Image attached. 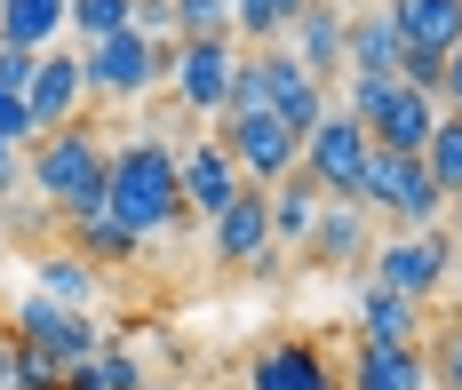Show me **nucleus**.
<instances>
[{"label": "nucleus", "mask_w": 462, "mask_h": 390, "mask_svg": "<svg viewBox=\"0 0 462 390\" xmlns=\"http://www.w3.org/2000/svg\"><path fill=\"white\" fill-rule=\"evenodd\" d=\"M343 104L374 128V144H383V151H422V144H430V128H439V112H447L430 88H407L399 72H351V96H343Z\"/></svg>", "instance_id": "7ed1b4c3"}, {"label": "nucleus", "mask_w": 462, "mask_h": 390, "mask_svg": "<svg viewBox=\"0 0 462 390\" xmlns=\"http://www.w3.org/2000/svg\"><path fill=\"white\" fill-rule=\"evenodd\" d=\"M208 255H216V263H231V271H272V255H279L272 184H247V192H239L224 215L208 223Z\"/></svg>", "instance_id": "1a4fd4ad"}, {"label": "nucleus", "mask_w": 462, "mask_h": 390, "mask_svg": "<svg viewBox=\"0 0 462 390\" xmlns=\"http://www.w3.org/2000/svg\"><path fill=\"white\" fill-rule=\"evenodd\" d=\"M128 24H136L143 41H160V49H176V41H184V24H176V0H136V16H128Z\"/></svg>", "instance_id": "473e14b6"}, {"label": "nucleus", "mask_w": 462, "mask_h": 390, "mask_svg": "<svg viewBox=\"0 0 462 390\" xmlns=\"http://www.w3.org/2000/svg\"><path fill=\"white\" fill-rule=\"evenodd\" d=\"M64 247H80L96 271H128V263H143V240L112 215V207H88V215H72L64 223Z\"/></svg>", "instance_id": "f3484780"}, {"label": "nucleus", "mask_w": 462, "mask_h": 390, "mask_svg": "<svg viewBox=\"0 0 462 390\" xmlns=\"http://www.w3.org/2000/svg\"><path fill=\"white\" fill-rule=\"evenodd\" d=\"M311 0H231V41L239 49H279Z\"/></svg>", "instance_id": "393cba45"}, {"label": "nucleus", "mask_w": 462, "mask_h": 390, "mask_svg": "<svg viewBox=\"0 0 462 390\" xmlns=\"http://www.w3.org/2000/svg\"><path fill=\"white\" fill-rule=\"evenodd\" d=\"M32 287H41L48 303H64V311H88L96 303V263L80 247H41V255H32Z\"/></svg>", "instance_id": "6ab92c4d"}, {"label": "nucleus", "mask_w": 462, "mask_h": 390, "mask_svg": "<svg viewBox=\"0 0 462 390\" xmlns=\"http://www.w3.org/2000/svg\"><path fill=\"white\" fill-rule=\"evenodd\" d=\"M239 41L231 32H216V41H176V56H168V88H176V104H184L191 120H224L231 112V72H239Z\"/></svg>", "instance_id": "39448f33"}, {"label": "nucleus", "mask_w": 462, "mask_h": 390, "mask_svg": "<svg viewBox=\"0 0 462 390\" xmlns=\"http://www.w3.org/2000/svg\"><path fill=\"white\" fill-rule=\"evenodd\" d=\"M0 144H16V151L41 144V120H32V104L16 96V88H0Z\"/></svg>", "instance_id": "2f4dec72"}, {"label": "nucleus", "mask_w": 462, "mask_h": 390, "mask_svg": "<svg viewBox=\"0 0 462 390\" xmlns=\"http://www.w3.org/2000/svg\"><path fill=\"white\" fill-rule=\"evenodd\" d=\"M343 390H430V350L422 342H359Z\"/></svg>", "instance_id": "2eb2a0df"}, {"label": "nucleus", "mask_w": 462, "mask_h": 390, "mask_svg": "<svg viewBox=\"0 0 462 390\" xmlns=\"http://www.w3.org/2000/svg\"><path fill=\"white\" fill-rule=\"evenodd\" d=\"M327 104H335V96H327L319 72H303L287 49H272V112H279V120H287V128H319Z\"/></svg>", "instance_id": "a211bd4d"}, {"label": "nucleus", "mask_w": 462, "mask_h": 390, "mask_svg": "<svg viewBox=\"0 0 462 390\" xmlns=\"http://www.w3.org/2000/svg\"><path fill=\"white\" fill-rule=\"evenodd\" d=\"M399 56H407V41H399L391 0L367 8V16H351V72H399Z\"/></svg>", "instance_id": "b1692460"}, {"label": "nucleus", "mask_w": 462, "mask_h": 390, "mask_svg": "<svg viewBox=\"0 0 462 390\" xmlns=\"http://www.w3.org/2000/svg\"><path fill=\"white\" fill-rule=\"evenodd\" d=\"M24 176H32V192L56 207V223H72V215L104 207V192H112V144L96 136L88 120L48 128L41 144L24 151Z\"/></svg>", "instance_id": "f03ea898"}, {"label": "nucleus", "mask_w": 462, "mask_h": 390, "mask_svg": "<svg viewBox=\"0 0 462 390\" xmlns=\"http://www.w3.org/2000/svg\"><path fill=\"white\" fill-rule=\"evenodd\" d=\"M359 342H422V303L367 279V295H359Z\"/></svg>", "instance_id": "412c9836"}, {"label": "nucleus", "mask_w": 462, "mask_h": 390, "mask_svg": "<svg viewBox=\"0 0 462 390\" xmlns=\"http://www.w3.org/2000/svg\"><path fill=\"white\" fill-rule=\"evenodd\" d=\"M303 255H311V263H327V271H343V263H367V255H374V215L359 207V199H327V215L311 223Z\"/></svg>", "instance_id": "4468645a"}, {"label": "nucleus", "mask_w": 462, "mask_h": 390, "mask_svg": "<svg viewBox=\"0 0 462 390\" xmlns=\"http://www.w3.org/2000/svg\"><path fill=\"white\" fill-rule=\"evenodd\" d=\"M176 24H184V41H216L231 32V0H176Z\"/></svg>", "instance_id": "7c9ffc66"}, {"label": "nucleus", "mask_w": 462, "mask_h": 390, "mask_svg": "<svg viewBox=\"0 0 462 390\" xmlns=\"http://www.w3.org/2000/svg\"><path fill=\"white\" fill-rule=\"evenodd\" d=\"M287 56H295L303 72H319V80L351 72V16H343L335 0H311V8L295 16V32H287Z\"/></svg>", "instance_id": "ddd939ff"}, {"label": "nucleus", "mask_w": 462, "mask_h": 390, "mask_svg": "<svg viewBox=\"0 0 462 390\" xmlns=\"http://www.w3.org/2000/svg\"><path fill=\"white\" fill-rule=\"evenodd\" d=\"M247 390H343V383H335L319 342H272V350H255Z\"/></svg>", "instance_id": "dca6fc26"}, {"label": "nucleus", "mask_w": 462, "mask_h": 390, "mask_svg": "<svg viewBox=\"0 0 462 390\" xmlns=\"http://www.w3.org/2000/svg\"><path fill=\"white\" fill-rule=\"evenodd\" d=\"M176 176H184V207L199 215V223H216L231 199L247 192V176H239V159L224 151V136H199V144L176 151Z\"/></svg>", "instance_id": "9b49d317"}, {"label": "nucleus", "mask_w": 462, "mask_h": 390, "mask_svg": "<svg viewBox=\"0 0 462 390\" xmlns=\"http://www.w3.org/2000/svg\"><path fill=\"white\" fill-rule=\"evenodd\" d=\"M439 104H447V112H462V49L447 56V80H439Z\"/></svg>", "instance_id": "c9c22d12"}, {"label": "nucleus", "mask_w": 462, "mask_h": 390, "mask_svg": "<svg viewBox=\"0 0 462 390\" xmlns=\"http://www.w3.org/2000/svg\"><path fill=\"white\" fill-rule=\"evenodd\" d=\"M391 16H399L407 49H439V56L462 49V0H391Z\"/></svg>", "instance_id": "aec40b11"}, {"label": "nucleus", "mask_w": 462, "mask_h": 390, "mask_svg": "<svg viewBox=\"0 0 462 390\" xmlns=\"http://www.w3.org/2000/svg\"><path fill=\"white\" fill-rule=\"evenodd\" d=\"M24 104H32V120H41V136L48 128H72L80 104H88V64H80V49H41V72H32Z\"/></svg>", "instance_id": "f8f14e48"}, {"label": "nucleus", "mask_w": 462, "mask_h": 390, "mask_svg": "<svg viewBox=\"0 0 462 390\" xmlns=\"http://www.w3.org/2000/svg\"><path fill=\"white\" fill-rule=\"evenodd\" d=\"M104 207L136 231V240H168L176 223H184V176H176V144L168 136H128V144H112V192Z\"/></svg>", "instance_id": "f257e3e1"}, {"label": "nucleus", "mask_w": 462, "mask_h": 390, "mask_svg": "<svg viewBox=\"0 0 462 390\" xmlns=\"http://www.w3.org/2000/svg\"><path fill=\"white\" fill-rule=\"evenodd\" d=\"M327 215V192L295 168V176H279L272 184V231H279V247H303L311 240V223Z\"/></svg>", "instance_id": "5701e85b"}, {"label": "nucleus", "mask_w": 462, "mask_h": 390, "mask_svg": "<svg viewBox=\"0 0 462 390\" xmlns=\"http://www.w3.org/2000/svg\"><path fill=\"white\" fill-rule=\"evenodd\" d=\"M0 390H16V327L0 319Z\"/></svg>", "instance_id": "e433bc0d"}, {"label": "nucleus", "mask_w": 462, "mask_h": 390, "mask_svg": "<svg viewBox=\"0 0 462 390\" xmlns=\"http://www.w3.org/2000/svg\"><path fill=\"white\" fill-rule=\"evenodd\" d=\"M367 159H374V128L351 112V104H327L319 128H303V176H311L327 199H359Z\"/></svg>", "instance_id": "20e7f679"}, {"label": "nucleus", "mask_w": 462, "mask_h": 390, "mask_svg": "<svg viewBox=\"0 0 462 390\" xmlns=\"http://www.w3.org/2000/svg\"><path fill=\"white\" fill-rule=\"evenodd\" d=\"M0 199H16V144H0Z\"/></svg>", "instance_id": "4c0bfd02"}, {"label": "nucleus", "mask_w": 462, "mask_h": 390, "mask_svg": "<svg viewBox=\"0 0 462 390\" xmlns=\"http://www.w3.org/2000/svg\"><path fill=\"white\" fill-rule=\"evenodd\" d=\"M447 271H455V240L447 231H399V240L374 247V287H399V295H439L447 287Z\"/></svg>", "instance_id": "9d476101"}, {"label": "nucleus", "mask_w": 462, "mask_h": 390, "mask_svg": "<svg viewBox=\"0 0 462 390\" xmlns=\"http://www.w3.org/2000/svg\"><path fill=\"white\" fill-rule=\"evenodd\" d=\"M88 383H96V390H143L152 375H143V358L128 350V342H104V350L88 358Z\"/></svg>", "instance_id": "c85d7f7f"}, {"label": "nucleus", "mask_w": 462, "mask_h": 390, "mask_svg": "<svg viewBox=\"0 0 462 390\" xmlns=\"http://www.w3.org/2000/svg\"><path fill=\"white\" fill-rule=\"evenodd\" d=\"M422 168L439 176L447 199H462V112H439V128H430V144H422Z\"/></svg>", "instance_id": "a878e982"}, {"label": "nucleus", "mask_w": 462, "mask_h": 390, "mask_svg": "<svg viewBox=\"0 0 462 390\" xmlns=\"http://www.w3.org/2000/svg\"><path fill=\"white\" fill-rule=\"evenodd\" d=\"M128 16H136V0H72V41L96 49V41L128 32Z\"/></svg>", "instance_id": "cd10ccee"}, {"label": "nucleus", "mask_w": 462, "mask_h": 390, "mask_svg": "<svg viewBox=\"0 0 462 390\" xmlns=\"http://www.w3.org/2000/svg\"><path fill=\"white\" fill-rule=\"evenodd\" d=\"M72 32V0H0V41L16 49H56Z\"/></svg>", "instance_id": "4be33fe9"}, {"label": "nucleus", "mask_w": 462, "mask_h": 390, "mask_svg": "<svg viewBox=\"0 0 462 390\" xmlns=\"http://www.w3.org/2000/svg\"><path fill=\"white\" fill-rule=\"evenodd\" d=\"M216 136H224V151L239 159V176H247V184H279V176H295V168H303V128H287L279 112L216 120Z\"/></svg>", "instance_id": "6e6552de"}, {"label": "nucleus", "mask_w": 462, "mask_h": 390, "mask_svg": "<svg viewBox=\"0 0 462 390\" xmlns=\"http://www.w3.org/2000/svg\"><path fill=\"white\" fill-rule=\"evenodd\" d=\"M168 56H176V49L143 41L136 24H128V32H112V41H96V49H80V64H88V96H112V104L152 96V88L168 80Z\"/></svg>", "instance_id": "423d86ee"}, {"label": "nucleus", "mask_w": 462, "mask_h": 390, "mask_svg": "<svg viewBox=\"0 0 462 390\" xmlns=\"http://www.w3.org/2000/svg\"><path fill=\"white\" fill-rule=\"evenodd\" d=\"M143 390H176V383H143Z\"/></svg>", "instance_id": "58836bf2"}, {"label": "nucleus", "mask_w": 462, "mask_h": 390, "mask_svg": "<svg viewBox=\"0 0 462 390\" xmlns=\"http://www.w3.org/2000/svg\"><path fill=\"white\" fill-rule=\"evenodd\" d=\"M247 112H272V49H247L239 72H231V112L224 120H247Z\"/></svg>", "instance_id": "bb28decb"}, {"label": "nucleus", "mask_w": 462, "mask_h": 390, "mask_svg": "<svg viewBox=\"0 0 462 390\" xmlns=\"http://www.w3.org/2000/svg\"><path fill=\"white\" fill-rule=\"evenodd\" d=\"M32 72H41V49H16V41H0V88H32Z\"/></svg>", "instance_id": "f704fd0d"}, {"label": "nucleus", "mask_w": 462, "mask_h": 390, "mask_svg": "<svg viewBox=\"0 0 462 390\" xmlns=\"http://www.w3.org/2000/svg\"><path fill=\"white\" fill-rule=\"evenodd\" d=\"M430 390H462V319H447L430 342Z\"/></svg>", "instance_id": "c756f323"}, {"label": "nucleus", "mask_w": 462, "mask_h": 390, "mask_svg": "<svg viewBox=\"0 0 462 390\" xmlns=\"http://www.w3.org/2000/svg\"><path fill=\"white\" fill-rule=\"evenodd\" d=\"M8 327H16V342H32L41 358H56L64 375H72V367H88L96 350H104V327H96L88 311H64V303H48L41 287L8 311Z\"/></svg>", "instance_id": "0eeeda50"}, {"label": "nucleus", "mask_w": 462, "mask_h": 390, "mask_svg": "<svg viewBox=\"0 0 462 390\" xmlns=\"http://www.w3.org/2000/svg\"><path fill=\"white\" fill-rule=\"evenodd\" d=\"M399 80L439 96V80H447V56H439V49H407V56H399Z\"/></svg>", "instance_id": "72a5a7b5"}]
</instances>
